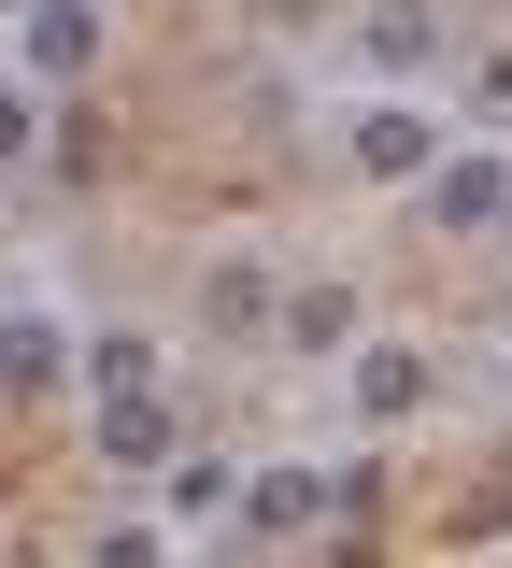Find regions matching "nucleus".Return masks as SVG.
Segmentation results:
<instances>
[{
	"label": "nucleus",
	"instance_id": "obj_13",
	"mask_svg": "<svg viewBox=\"0 0 512 568\" xmlns=\"http://www.w3.org/2000/svg\"><path fill=\"white\" fill-rule=\"evenodd\" d=\"M499 384H512V355H499Z\"/></svg>",
	"mask_w": 512,
	"mask_h": 568
},
{
	"label": "nucleus",
	"instance_id": "obj_6",
	"mask_svg": "<svg viewBox=\"0 0 512 568\" xmlns=\"http://www.w3.org/2000/svg\"><path fill=\"white\" fill-rule=\"evenodd\" d=\"M342 398H357L370 426L428 413V355H413V342H357V369H342Z\"/></svg>",
	"mask_w": 512,
	"mask_h": 568
},
{
	"label": "nucleus",
	"instance_id": "obj_4",
	"mask_svg": "<svg viewBox=\"0 0 512 568\" xmlns=\"http://www.w3.org/2000/svg\"><path fill=\"white\" fill-rule=\"evenodd\" d=\"M58 384H72V327L43 298H14L0 313V398H58Z\"/></svg>",
	"mask_w": 512,
	"mask_h": 568
},
{
	"label": "nucleus",
	"instance_id": "obj_1",
	"mask_svg": "<svg viewBox=\"0 0 512 568\" xmlns=\"http://www.w3.org/2000/svg\"><path fill=\"white\" fill-rule=\"evenodd\" d=\"M14 71L29 85H86L100 71V0H14Z\"/></svg>",
	"mask_w": 512,
	"mask_h": 568
},
{
	"label": "nucleus",
	"instance_id": "obj_12",
	"mask_svg": "<svg viewBox=\"0 0 512 568\" xmlns=\"http://www.w3.org/2000/svg\"><path fill=\"white\" fill-rule=\"evenodd\" d=\"M484 114H512V58H484Z\"/></svg>",
	"mask_w": 512,
	"mask_h": 568
},
{
	"label": "nucleus",
	"instance_id": "obj_10",
	"mask_svg": "<svg viewBox=\"0 0 512 568\" xmlns=\"http://www.w3.org/2000/svg\"><path fill=\"white\" fill-rule=\"evenodd\" d=\"M228 497H242V484H228L214 455H185V469H171V511H228Z\"/></svg>",
	"mask_w": 512,
	"mask_h": 568
},
{
	"label": "nucleus",
	"instance_id": "obj_8",
	"mask_svg": "<svg viewBox=\"0 0 512 568\" xmlns=\"http://www.w3.org/2000/svg\"><path fill=\"white\" fill-rule=\"evenodd\" d=\"M100 455H114V469H171V398H157V384H114V398H100Z\"/></svg>",
	"mask_w": 512,
	"mask_h": 568
},
{
	"label": "nucleus",
	"instance_id": "obj_5",
	"mask_svg": "<svg viewBox=\"0 0 512 568\" xmlns=\"http://www.w3.org/2000/svg\"><path fill=\"white\" fill-rule=\"evenodd\" d=\"M328 511H342L328 469H257V484H242V540H313Z\"/></svg>",
	"mask_w": 512,
	"mask_h": 568
},
{
	"label": "nucleus",
	"instance_id": "obj_9",
	"mask_svg": "<svg viewBox=\"0 0 512 568\" xmlns=\"http://www.w3.org/2000/svg\"><path fill=\"white\" fill-rule=\"evenodd\" d=\"M86 384H100V398H114V384H157V355L114 327V342H86Z\"/></svg>",
	"mask_w": 512,
	"mask_h": 568
},
{
	"label": "nucleus",
	"instance_id": "obj_7",
	"mask_svg": "<svg viewBox=\"0 0 512 568\" xmlns=\"http://www.w3.org/2000/svg\"><path fill=\"white\" fill-rule=\"evenodd\" d=\"M357 58L384 71V85L428 71V58H441V0H370V14H357Z\"/></svg>",
	"mask_w": 512,
	"mask_h": 568
},
{
	"label": "nucleus",
	"instance_id": "obj_14",
	"mask_svg": "<svg viewBox=\"0 0 512 568\" xmlns=\"http://www.w3.org/2000/svg\"><path fill=\"white\" fill-rule=\"evenodd\" d=\"M0 14H14V0H0Z\"/></svg>",
	"mask_w": 512,
	"mask_h": 568
},
{
	"label": "nucleus",
	"instance_id": "obj_3",
	"mask_svg": "<svg viewBox=\"0 0 512 568\" xmlns=\"http://www.w3.org/2000/svg\"><path fill=\"white\" fill-rule=\"evenodd\" d=\"M428 213L455 227V242L512 227V156H484V142H470V156H441V171H428Z\"/></svg>",
	"mask_w": 512,
	"mask_h": 568
},
{
	"label": "nucleus",
	"instance_id": "obj_11",
	"mask_svg": "<svg viewBox=\"0 0 512 568\" xmlns=\"http://www.w3.org/2000/svg\"><path fill=\"white\" fill-rule=\"evenodd\" d=\"M29 142H43V114H29V85H0V171H14Z\"/></svg>",
	"mask_w": 512,
	"mask_h": 568
},
{
	"label": "nucleus",
	"instance_id": "obj_2",
	"mask_svg": "<svg viewBox=\"0 0 512 568\" xmlns=\"http://www.w3.org/2000/svg\"><path fill=\"white\" fill-rule=\"evenodd\" d=\"M342 156H357L370 185H428V171H441V129L413 114V100H370L357 129H342Z\"/></svg>",
	"mask_w": 512,
	"mask_h": 568
}]
</instances>
